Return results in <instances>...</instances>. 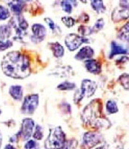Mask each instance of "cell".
I'll return each mask as SVG.
<instances>
[{"label": "cell", "instance_id": "obj_37", "mask_svg": "<svg viewBox=\"0 0 129 149\" xmlns=\"http://www.w3.org/2000/svg\"><path fill=\"white\" fill-rule=\"evenodd\" d=\"M0 113H1V111H0Z\"/></svg>", "mask_w": 129, "mask_h": 149}, {"label": "cell", "instance_id": "obj_30", "mask_svg": "<svg viewBox=\"0 0 129 149\" xmlns=\"http://www.w3.org/2000/svg\"><path fill=\"white\" fill-rule=\"evenodd\" d=\"M104 26H105V21L103 19L101 18V19H97V20L96 21L94 26L92 27L94 32H97V31H99L102 30V29H103V27H104Z\"/></svg>", "mask_w": 129, "mask_h": 149}, {"label": "cell", "instance_id": "obj_1", "mask_svg": "<svg viewBox=\"0 0 129 149\" xmlns=\"http://www.w3.org/2000/svg\"><path fill=\"white\" fill-rule=\"evenodd\" d=\"M2 70L7 76L15 79H23L30 74L29 58L19 52H11L3 58Z\"/></svg>", "mask_w": 129, "mask_h": 149}, {"label": "cell", "instance_id": "obj_15", "mask_svg": "<svg viewBox=\"0 0 129 149\" xmlns=\"http://www.w3.org/2000/svg\"><path fill=\"white\" fill-rule=\"evenodd\" d=\"M128 50L125 49L121 45L118 44L115 41H112L111 44V52H110V58H112L115 55L117 54H127Z\"/></svg>", "mask_w": 129, "mask_h": 149}, {"label": "cell", "instance_id": "obj_21", "mask_svg": "<svg viewBox=\"0 0 129 149\" xmlns=\"http://www.w3.org/2000/svg\"><path fill=\"white\" fill-rule=\"evenodd\" d=\"M91 5L92 8L98 14H102L106 11V6L102 1H91Z\"/></svg>", "mask_w": 129, "mask_h": 149}, {"label": "cell", "instance_id": "obj_26", "mask_svg": "<svg viewBox=\"0 0 129 149\" xmlns=\"http://www.w3.org/2000/svg\"><path fill=\"white\" fill-rule=\"evenodd\" d=\"M33 137L37 140H41L43 137V131H42V127L39 125H37L34 127V133L32 134Z\"/></svg>", "mask_w": 129, "mask_h": 149}, {"label": "cell", "instance_id": "obj_16", "mask_svg": "<svg viewBox=\"0 0 129 149\" xmlns=\"http://www.w3.org/2000/svg\"><path fill=\"white\" fill-rule=\"evenodd\" d=\"M49 47L52 51L53 54L55 58H60L63 57L64 53H65V49L63 46L58 42H54L49 43Z\"/></svg>", "mask_w": 129, "mask_h": 149}, {"label": "cell", "instance_id": "obj_10", "mask_svg": "<svg viewBox=\"0 0 129 149\" xmlns=\"http://www.w3.org/2000/svg\"><path fill=\"white\" fill-rule=\"evenodd\" d=\"M31 31L33 33V39L35 40V42L42 41L47 34L46 28L40 23L34 24L31 27Z\"/></svg>", "mask_w": 129, "mask_h": 149}, {"label": "cell", "instance_id": "obj_6", "mask_svg": "<svg viewBox=\"0 0 129 149\" xmlns=\"http://www.w3.org/2000/svg\"><path fill=\"white\" fill-rule=\"evenodd\" d=\"M39 106V95L32 94L25 96L22 105V113L23 114H33Z\"/></svg>", "mask_w": 129, "mask_h": 149}, {"label": "cell", "instance_id": "obj_9", "mask_svg": "<svg viewBox=\"0 0 129 149\" xmlns=\"http://www.w3.org/2000/svg\"><path fill=\"white\" fill-rule=\"evenodd\" d=\"M102 136L99 133L89 132L86 133L83 136V145L88 149L92 148L101 142Z\"/></svg>", "mask_w": 129, "mask_h": 149}, {"label": "cell", "instance_id": "obj_17", "mask_svg": "<svg viewBox=\"0 0 129 149\" xmlns=\"http://www.w3.org/2000/svg\"><path fill=\"white\" fill-rule=\"evenodd\" d=\"M24 2L22 1H13L8 2V6L11 12H13L16 16L21 15L23 9Z\"/></svg>", "mask_w": 129, "mask_h": 149}, {"label": "cell", "instance_id": "obj_28", "mask_svg": "<svg viewBox=\"0 0 129 149\" xmlns=\"http://www.w3.org/2000/svg\"><path fill=\"white\" fill-rule=\"evenodd\" d=\"M119 81L120 82V84L124 87V89L127 90H128V73L121 74L119 78Z\"/></svg>", "mask_w": 129, "mask_h": 149}, {"label": "cell", "instance_id": "obj_25", "mask_svg": "<svg viewBox=\"0 0 129 149\" xmlns=\"http://www.w3.org/2000/svg\"><path fill=\"white\" fill-rule=\"evenodd\" d=\"M118 37L122 40L128 41V23L125 25L119 31V34Z\"/></svg>", "mask_w": 129, "mask_h": 149}, {"label": "cell", "instance_id": "obj_32", "mask_svg": "<svg viewBox=\"0 0 129 149\" xmlns=\"http://www.w3.org/2000/svg\"><path fill=\"white\" fill-rule=\"evenodd\" d=\"M37 142L35 140L33 139H29L26 143L25 144V149H35L37 148Z\"/></svg>", "mask_w": 129, "mask_h": 149}, {"label": "cell", "instance_id": "obj_5", "mask_svg": "<svg viewBox=\"0 0 129 149\" xmlns=\"http://www.w3.org/2000/svg\"><path fill=\"white\" fill-rule=\"evenodd\" d=\"M89 40L77 34H69L65 38V44L69 51L74 52L83 43H88Z\"/></svg>", "mask_w": 129, "mask_h": 149}, {"label": "cell", "instance_id": "obj_34", "mask_svg": "<svg viewBox=\"0 0 129 149\" xmlns=\"http://www.w3.org/2000/svg\"><path fill=\"white\" fill-rule=\"evenodd\" d=\"M5 149H17V148H16L15 147H14V146H12V145L8 144V145H7V146H5Z\"/></svg>", "mask_w": 129, "mask_h": 149}, {"label": "cell", "instance_id": "obj_22", "mask_svg": "<svg viewBox=\"0 0 129 149\" xmlns=\"http://www.w3.org/2000/svg\"><path fill=\"white\" fill-rule=\"evenodd\" d=\"M106 110H107L108 114L117 113L119 111V108H118V106L115 101H108L107 103H106Z\"/></svg>", "mask_w": 129, "mask_h": 149}, {"label": "cell", "instance_id": "obj_11", "mask_svg": "<svg viewBox=\"0 0 129 149\" xmlns=\"http://www.w3.org/2000/svg\"><path fill=\"white\" fill-rule=\"evenodd\" d=\"M128 7L121 6L114 10L112 13V19L114 22H119V21L127 19L128 17Z\"/></svg>", "mask_w": 129, "mask_h": 149}, {"label": "cell", "instance_id": "obj_13", "mask_svg": "<svg viewBox=\"0 0 129 149\" xmlns=\"http://www.w3.org/2000/svg\"><path fill=\"white\" fill-rule=\"evenodd\" d=\"M94 54V49L90 46H85L78 52L75 55V58L78 61H86L91 59Z\"/></svg>", "mask_w": 129, "mask_h": 149}, {"label": "cell", "instance_id": "obj_33", "mask_svg": "<svg viewBox=\"0 0 129 149\" xmlns=\"http://www.w3.org/2000/svg\"><path fill=\"white\" fill-rule=\"evenodd\" d=\"M89 20V16L86 13H82L80 16L79 17L78 19V21H79L80 22H87Z\"/></svg>", "mask_w": 129, "mask_h": 149}, {"label": "cell", "instance_id": "obj_7", "mask_svg": "<svg viewBox=\"0 0 129 149\" xmlns=\"http://www.w3.org/2000/svg\"><path fill=\"white\" fill-rule=\"evenodd\" d=\"M9 26L11 27V29L13 28L15 29L17 37L19 38L20 37H22L24 31H27L28 28V23L22 16L19 15L13 17L11 20L10 21Z\"/></svg>", "mask_w": 129, "mask_h": 149}, {"label": "cell", "instance_id": "obj_8", "mask_svg": "<svg viewBox=\"0 0 129 149\" xmlns=\"http://www.w3.org/2000/svg\"><path fill=\"white\" fill-rule=\"evenodd\" d=\"M34 121L30 118H25L22 122L20 131L18 133L19 136L22 137L23 140H28L34 133Z\"/></svg>", "mask_w": 129, "mask_h": 149}, {"label": "cell", "instance_id": "obj_27", "mask_svg": "<svg viewBox=\"0 0 129 149\" xmlns=\"http://www.w3.org/2000/svg\"><path fill=\"white\" fill-rule=\"evenodd\" d=\"M10 13L8 8L3 5H0V21L6 20L10 17Z\"/></svg>", "mask_w": 129, "mask_h": 149}, {"label": "cell", "instance_id": "obj_3", "mask_svg": "<svg viewBox=\"0 0 129 149\" xmlns=\"http://www.w3.org/2000/svg\"><path fill=\"white\" fill-rule=\"evenodd\" d=\"M46 149H67L66 134L61 127H56L49 133L45 142Z\"/></svg>", "mask_w": 129, "mask_h": 149}, {"label": "cell", "instance_id": "obj_23", "mask_svg": "<svg viewBox=\"0 0 129 149\" xmlns=\"http://www.w3.org/2000/svg\"><path fill=\"white\" fill-rule=\"evenodd\" d=\"M78 32L81 35V37H86V36L91 35L94 33L92 27H89L87 26H80L78 28Z\"/></svg>", "mask_w": 129, "mask_h": 149}, {"label": "cell", "instance_id": "obj_12", "mask_svg": "<svg viewBox=\"0 0 129 149\" xmlns=\"http://www.w3.org/2000/svg\"><path fill=\"white\" fill-rule=\"evenodd\" d=\"M85 66L88 72L94 74H99L102 70L100 63L95 59H88L85 61Z\"/></svg>", "mask_w": 129, "mask_h": 149}, {"label": "cell", "instance_id": "obj_18", "mask_svg": "<svg viewBox=\"0 0 129 149\" xmlns=\"http://www.w3.org/2000/svg\"><path fill=\"white\" fill-rule=\"evenodd\" d=\"M12 34V29L9 25L0 26V40H7Z\"/></svg>", "mask_w": 129, "mask_h": 149}, {"label": "cell", "instance_id": "obj_20", "mask_svg": "<svg viewBox=\"0 0 129 149\" xmlns=\"http://www.w3.org/2000/svg\"><path fill=\"white\" fill-rule=\"evenodd\" d=\"M45 21L48 24L49 29L52 31L53 33L57 34H59L62 33V31H61V29L59 28V26L56 22H54V21L53 19H51L49 17H46V18H45Z\"/></svg>", "mask_w": 129, "mask_h": 149}, {"label": "cell", "instance_id": "obj_14", "mask_svg": "<svg viewBox=\"0 0 129 149\" xmlns=\"http://www.w3.org/2000/svg\"><path fill=\"white\" fill-rule=\"evenodd\" d=\"M9 94L14 100L21 101L23 98V89L19 85H14L9 88Z\"/></svg>", "mask_w": 129, "mask_h": 149}, {"label": "cell", "instance_id": "obj_35", "mask_svg": "<svg viewBox=\"0 0 129 149\" xmlns=\"http://www.w3.org/2000/svg\"><path fill=\"white\" fill-rule=\"evenodd\" d=\"M2 134L0 132V148H1V146H2Z\"/></svg>", "mask_w": 129, "mask_h": 149}, {"label": "cell", "instance_id": "obj_19", "mask_svg": "<svg viewBox=\"0 0 129 149\" xmlns=\"http://www.w3.org/2000/svg\"><path fill=\"white\" fill-rule=\"evenodd\" d=\"M77 5V2L75 1H62L60 2V5L62 7V10L66 14H70L72 12L73 8H74V5Z\"/></svg>", "mask_w": 129, "mask_h": 149}, {"label": "cell", "instance_id": "obj_29", "mask_svg": "<svg viewBox=\"0 0 129 149\" xmlns=\"http://www.w3.org/2000/svg\"><path fill=\"white\" fill-rule=\"evenodd\" d=\"M62 23L68 28H71L75 25V19L71 17H63L62 18Z\"/></svg>", "mask_w": 129, "mask_h": 149}, {"label": "cell", "instance_id": "obj_2", "mask_svg": "<svg viewBox=\"0 0 129 149\" xmlns=\"http://www.w3.org/2000/svg\"><path fill=\"white\" fill-rule=\"evenodd\" d=\"M102 115V104L97 102V99L92 101L91 103L89 104L83 110L82 114V120L86 124H91L95 127H102L100 122H106L105 119H100Z\"/></svg>", "mask_w": 129, "mask_h": 149}, {"label": "cell", "instance_id": "obj_31", "mask_svg": "<svg viewBox=\"0 0 129 149\" xmlns=\"http://www.w3.org/2000/svg\"><path fill=\"white\" fill-rule=\"evenodd\" d=\"M13 42L10 40H0V51H5L6 49L11 47Z\"/></svg>", "mask_w": 129, "mask_h": 149}, {"label": "cell", "instance_id": "obj_4", "mask_svg": "<svg viewBox=\"0 0 129 149\" xmlns=\"http://www.w3.org/2000/svg\"><path fill=\"white\" fill-rule=\"evenodd\" d=\"M97 88V85L95 81L91 80L85 79L81 84V88L79 90H77L74 95V102L76 103L79 102L83 98H89L91 97Z\"/></svg>", "mask_w": 129, "mask_h": 149}, {"label": "cell", "instance_id": "obj_24", "mask_svg": "<svg viewBox=\"0 0 129 149\" xmlns=\"http://www.w3.org/2000/svg\"><path fill=\"white\" fill-rule=\"evenodd\" d=\"M76 86H77L75 83L64 81L57 86V89H59V90H73L76 88Z\"/></svg>", "mask_w": 129, "mask_h": 149}, {"label": "cell", "instance_id": "obj_36", "mask_svg": "<svg viewBox=\"0 0 129 149\" xmlns=\"http://www.w3.org/2000/svg\"><path fill=\"white\" fill-rule=\"evenodd\" d=\"M96 149H106L105 148V147H99V148H96Z\"/></svg>", "mask_w": 129, "mask_h": 149}]
</instances>
